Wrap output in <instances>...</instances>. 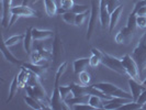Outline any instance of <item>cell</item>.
Instances as JSON below:
<instances>
[{"instance_id":"cell-14","label":"cell","mask_w":146,"mask_h":110,"mask_svg":"<svg viewBox=\"0 0 146 110\" xmlns=\"http://www.w3.org/2000/svg\"><path fill=\"white\" fill-rule=\"evenodd\" d=\"M22 66L30 69L31 72L37 74L40 77L44 76V74L46 73L47 71V64H44V65H38V64H34V63H22Z\"/></svg>"},{"instance_id":"cell-44","label":"cell","mask_w":146,"mask_h":110,"mask_svg":"<svg viewBox=\"0 0 146 110\" xmlns=\"http://www.w3.org/2000/svg\"><path fill=\"white\" fill-rule=\"evenodd\" d=\"M143 109H146V103L143 105Z\"/></svg>"},{"instance_id":"cell-24","label":"cell","mask_w":146,"mask_h":110,"mask_svg":"<svg viewBox=\"0 0 146 110\" xmlns=\"http://www.w3.org/2000/svg\"><path fill=\"white\" fill-rule=\"evenodd\" d=\"M70 88H72V93H73L74 97H79V96L86 95L87 93V86L85 85H79V84H75V83H72L70 85Z\"/></svg>"},{"instance_id":"cell-16","label":"cell","mask_w":146,"mask_h":110,"mask_svg":"<svg viewBox=\"0 0 146 110\" xmlns=\"http://www.w3.org/2000/svg\"><path fill=\"white\" fill-rule=\"evenodd\" d=\"M90 63V57H84V59H77L74 61V73L78 74L85 71L86 67L89 66Z\"/></svg>"},{"instance_id":"cell-29","label":"cell","mask_w":146,"mask_h":110,"mask_svg":"<svg viewBox=\"0 0 146 110\" xmlns=\"http://www.w3.org/2000/svg\"><path fill=\"white\" fill-rule=\"evenodd\" d=\"M58 88H59V93H60V95H62V98H63L65 101L67 100V99H69V98L74 97L73 93H72V88H70L69 85H68V86H62V85H58Z\"/></svg>"},{"instance_id":"cell-11","label":"cell","mask_w":146,"mask_h":110,"mask_svg":"<svg viewBox=\"0 0 146 110\" xmlns=\"http://www.w3.org/2000/svg\"><path fill=\"white\" fill-rule=\"evenodd\" d=\"M129 86H130L131 94H132V96H133V101H136V100L139 99V95L142 94V91L146 89V87L142 83L139 84V81L133 79V78H130V79H129Z\"/></svg>"},{"instance_id":"cell-35","label":"cell","mask_w":146,"mask_h":110,"mask_svg":"<svg viewBox=\"0 0 146 110\" xmlns=\"http://www.w3.org/2000/svg\"><path fill=\"white\" fill-rule=\"evenodd\" d=\"M70 11H73L74 13L78 15V13H84V12L89 11V8H88V6H86V5H76V3H75V6H74L73 9H72Z\"/></svg>"},{"instance_id":"cell-3","label":"cell","mask_w":146,"mask_h":110,"mask_svg":"<svg viewBox=\"0 0 146 110\" xmlns=\"http://www.w3.org/2000/svg\"><path fill=\"white\" fill-rule=\"evenodd\" d=\"M27 94L33 98H35L38 103L43 106V109H51V97H48L45 89L42 86V83L36 86H27Z\"/></svg>"},{"instance_id":"cell-21","label":"cell","mask_w":146,"mask_h":110,"mask_svg":"<svg viewBox=\"0 0 146 110\" xmlns=\"http://www.w3.org/2000/svg\"><path fill=\"white\" fill-rule=\"evenodd\" d=\"M34 39L32 37V28H29L27 30L25 34H24V39H23V46L24 50L28 54H31V47H32V41Z\"/></svg>"},{"instance_id":"cell-20","label":"cell","mask_w":146,"mask_h":110,"mask_svg":"<svg viewBox=\"0 0 146 110\" xmlns=\"http://www.w3.org/2000/svg\"><path fill=\"white\" fill-rule=\"evenodd\" d=\"M1 53L3 54L5 59H7L8 62H10V63H12V64H15V65H19V64H21V62H20V61L17 59L15 55L10 52L9 47H8L5 43L2 44V46H1Z\"/></svg>"},{"instance_id":"cell-27","label":"cell","mask_w":146,"mask_h":110,"mask_svg":"<svg viewBox=\"0 0 146 110\" xmlns=\"http://www.w3.org/2000/svg\"><path fill=\"white\" fill-rule=\"evenodd\" d=\"M23 100H24V103H27L29 107H31L32 109H35V110L43 109V106L38 103L35 98H33V97H31V96H29V95L24 96V97H23Z\"/></svg>"},{"instance_id":"cell-30","label":"cell","mask_w":146,"mask_h":110,"mask_svg":"<svg viewBox=\"0 0 146 110\" xmlns=\"http://www.w3.org/2000/svg\"><path fill=\"white\" fill-rule=\"evenodd\" d=\"M63 20L70 25H75V20H76V13H74L73 11H66L65 13H63Z\"/></svg>"},{"instance_id":"cell-43","label":"cell","mask_w":146,"mask_h":110,"mask_svg":"<svg viewBox=\"0 0 146 110\" xmlns=\"http://www.w3.org/2000/svg\"><path fill=\"white\" fill-rule=\"evenodd\" d=\"M142 84H143V85H144V86L146 87V77L144 78V79H143V81H142Z\"/></svg>"},{"instance_id":"cell-28","label":"cell","mask_w":146,"mask_h":110,"mask_svg":"<svg viewBox=\"0 0 146 110\" xmlns=\"http://www.w3.org/2000/svg\"><path fill=\"white\" fill-rule=\"evenodd\" d=\"M24 39V34H19V35H13V37H9L7 40L3 41V43L7 45L8 47H11V46H15L18 43H20L23 41Z\"/></svg>"},{"instance_id":"cell-25","label":"cell","mask_w":146,"mask_h":110,"mask_svg":"<svg viewBox=\"0 0 146 110\" xmlns=\"http://www.w3.org/2000/svg\"><path fill=\"white\" fill-rule=\"evenodd\" d=\"M30 55H31V62L34 63V64L44 65V64H47V62H48L37 50H33V52Z\"/></svg>"},{"instance_id":"cell-4","label":"cell","mask_w":146,"mask_h":110,"mask_svg":"<svg viewBox=\"0 0 146 110\" xmlns=\"http://www.w3.org/2000/svg\"><path fill=\"white\" fill-rule=\"evenodd\" d=\"M92 86L96 87L97 89H99V90H101L104 94L111 96V97H120V98H126V99L133 100L132 94L125 91L121 88L117 87L113 84H110V83H97V84H94Z\"/></svg>"},{"instance_id":"cell-34","label":"cell","mask_w":146,"mask_h":110,"mask_svg":"<svg viewBox=\"0 0 146 110\" xmlns=\"http://www.w3.org/2000/svg\"><path fill=\"white\" fill-rule=\"evenodd\" d=\"M121 108H126V109H133V110H137V109H143V105L139 103L137 101H129V103H124Z\"/></svg>"},{"instance_id":"cell-32","label":"cell","mask_w":146,"mask_h":110,"mask_svg":"<svg viewBox=\"0 0 146 110\" xmlns=\"http://www.w3.org/2000/svg\"><path fill=\"white\" fill-rule=\"evenodd\" d=\"M90 10L87 11V12H84V13H78V15H76V20H75V25L76 27H81L82 24H84V22L85 20L87 19V15H90Z\"/></svg>"},{"instance_id":"cell-15","label":"cell","mask_w":146,"mask_h":110,"mask_svg":"<svg viewBox=\"0 0 146 110\" xmlns=\"http://www.w3.org/2000/svg\"><path fill=\"white\" fill-rule=\"evenodd\" d=\"M54 35V32L51 30H40L32 28V37L34 40H38V41H44L47 40Z\"/></svg>"},{"instance_id":"cell-37","label":"cell","mask_w":146,"mask_h":110,"mask_svg":"<svg viewBox=\"0 0 146 110\" xmlns=\"http://www.w3.org/2000/svg\"><path fill=\"white\" fill-rule=\"evenodd\" d=\"M75 6L74 0H60V8L65 9L66 11H70Z\"/></svg>"},{"instance_id":"cell-40","label":"cell","mask_w":146,"mask_h":110,"mask_svg":"<svg viewBox=\"0 0 146 110\" xmlns=\"http://www.w3.org/2000/svg\"><path fill=\"white\" fill-rule=\"evenodd\" d=\"M136 101H137L139 103H142V105H144V103H146V89L142 91V94L139 95V99H137Z\"/></svg>"},{"instance_id":"cell-2","label":"cell","mask_w":146,"mask_h":110,"mask_svg":"<svg viewBox=\"0 0 146 110\" xmlns=\"http://www.w3.org/2000/svg\"><path fill=\"white\" fill-rule=\"evenodd\" d=\"M91 53H92V54H96L97 56H99V59L101 61V64L106 65L107 67H109L111 71L115 72V73H117L119 75H121V76L126 75L121 59L114 57V56H112V55H110V54H107V53L100 51V50H98V49H96V47H92V49H91Z\"/></svg>"},{"instance_id":"cell-9","label":"cell","mask_w":146,"mask_h":110,"mask_svg":"<svg viewBox=\"0 0 146 110\" xmlns=\"http://www.w3.org/2000/svg\"><path fill=\"white\" fill-rule=\"evenodd\" d=\"M63 51H64V46L62 43V39L59 37V34L56 32L55 37H54V42H53V64H56L59 59L63 56Z\"/></svg>"},{"instance_id":"cell-12","label":"cell","mask_w":146,"mask_h":110,"mask_svg":"<svg viewBox=\"0 0 146 110\" xmlns=\"http://www.w3.org/2000/svg\"><path fill=\"white\" fill-rule=\"evenodd\" d=\"M2 1V27L3 28H9L10 23V17L9 13H11V2L12 0H1Z\"/></svg>"},{"instance_id":"cell-42","label":"cell","mask_w":146,"mask_h":110,"mask_svg":"<svg viewBox=\"0 0 146 110\" xmlns=\"http://www.w3.org/2000/svg\"><path fill=\"white\" fill-rule=\"evenodd\" d=\"M139 7H146V0H139V1H137L136 5H135V7H134V9L137 10Z\"/></svg>"},{"instance_id":"cell-22","label":"cell","mask_w":146,"mask_h":110,"mask_svg":"<svg viewBox=\"0 0 146 110\" xmlns=\"http://www.w3.org/2000/svg\"><path fill=\"white\" fill-rule=\"evenodd\" d=\"M29 73L30 71L25 67H21V72L18 74V81H19V85L20 87H27L28 85V81H29Z\"/></svg>"},{"instance_id":"cell-33","label":"cell","mask_w":146,"mask_h":110,"mask_svg":"<svg viewBox=\"0 0 146 110\" xmlns=\"http://www.w3.org/2000/svg\"><path fill=\"white\" fill-rule=\"evenodd\" d=\"M66 67H67V62L62 63L57 68V72L55 75V85H59V79H60V76L64 74V72L66 71Z\"/></svg>"},{"instance_id":"cell-18","label":"cell","mask_w":146,"mask_h":110,"mask_svg":"<svg viewBox=\"0 0 146 110\" xmlns=\"http://www.w3.org/2000/svg\"><path fill=\"white\" fill-rule=\"evenodd\" d=\"M34 41H35V42L33 43L34 50H37V51L40 52L45 59H47V61H50L51 59H53V54H52V52L48 51V50L44 46L43 42H41V41H38V40H34Z\"/></svg>"},{"instance_id":"cell-36","label":"cell","mask_w":146,"mask_h":110,"mask_svg":"<svg viewBox=\"0 0 146 110\" xmlns=\"http://www.w3.org/2000/svg\"><path fill=\"white\" fill-rule=\"evenodd\" d=\"M120 6H121V3H120L119 0H108L107 7H108V11H109L110 15H111L117 7H120Z\"/></svg>"},{"instance_id":"cell-13","label":"cell","mask_w":146,"mask_h":110,"mask_svg":"<svg viewBox=\"0 0 146 110\" xmlns=\"http://www.w3.org/2000/svg\"><path fill=\"white\" fill-rule=\"evenodd\" d=\"M132 34H133V32L131 30L127 27H124L120 30L119 33L115 35V42L117 44H127L131 40Z\"/></svg>"},{"instance_id":"cell-41","label":"cell","mask_w":146,"mask_h":110,"mask_svg":"<svg viewBox=\"0 0 146 110\" xmlns=\"http://www.w3.org/2000/svg\"><path fill=\"white\" fill-rule=\"evenodd\" d=\"M133 10L136 12L137 15H144V17H146V7H139L137 10H135V9H133Z\"/></svg>"},{"instance_id":"cell-19","label":"cell","mask_w":146,"mask_h":110,"mask_svg":"<svg viewBox=\"0 0 146 110\" xmlns=\"http://www.w3.org/2000/svg\"><path fill=\"white\" fill-rule=\"evenodd\" d=\"M44 1V8H45V12L50 18H53L57 15V10L58 8L56 6L54 0H43Z\"/></svg>"},{"instance_id":"cell-8","label":"cell","mask_w":146,"mask_h":110,"mask_svg":"<svg viewBox=\"0 0 146 110\" xmlns=\"http://www.w3.org/2000/svg\"><path fill=\"white\" fill-rule=\"evenodd\" d=\"M11 15H18L19 18L23 17V18H31V17H40V13L36 10H34L33 8L28 7L25 5H21V6H15V7L11 8Z\"/></svg>"},{"instance_id":"cell-26","label":"cell","mask_w":146,"mask_h":110,"mask_svg":"<svg viewBox=\"0 0 146 110\" xmlns=\"http://www.w3.org/2000/svg\"><path fill=\"white\" fill-rule=\"evenodd\" d=\"M88 103H89L94 109H103V108H104V100H103L102 98L98 97V96L90 95V98H89Z\"/></svg>"},{"instance_id":"cell-17","label":"cell","mask_w":146,"mask_h":110,"mask_svg":"<svg viewBox=\"0 0 146 110\" xmlns=\"http://www.w3.org/2000/svg\"><path fill=\"white\" fill-rule=\"evenodd\" d=\"M122 11H123V6L121 5L120 7H117L111 15H110V23H109V32H112L113 29L115 28V25H117V21H119V19H120V15L122 13Z\"/></svg>"},{"instance_id":"cell-7","label":"cell","mask_w":146,"mask_h":110,"mask_svg":"<svg viewBox=\"0 0 146 110\" xmlns=\"http://www.w3.org/2000/svg\"><path fill=\"white\" fill-rule=\"evenodd\" d=\"M70 107L66 103V101L62 98V95L59 93L58 85L54 86V90L51 97V109L54 110H63V109H69Z\"/></svg>"},{"instance_id":"cell-23","label":"cell","mask_w":146,"mask_h":110,"mask_svg":"<svg viewBox=\"0 0 146 110\" xmlns=\"http://www.w3.org/2000/svg\"><path fill=\"white\" fill-rule=\"evenodd\" d=\"M19 87H20V85H19V81H18V75H15V77H13V79H12V83H11V85H10L9 97H8V99H7V103L11 101V100L15 98V96L18 94Z\"/></svg>"},{"instance_id":"cell-10","label":"cell","mask_w":146,"mask_h":110,"mask_svg":"<svg viewBox=\"0 0 146 110\" xmlns=\"http://www.w3.org/2000/svg\"><path fill=\"white\" fill-rule=\"evenodd\" d=\"M107 3H108V0H100V3H99V9H100L99 17H100V23L102 28L108 27L110 23V13L108 11Z\"/></svg>"},{"instance_id":"cell-1","label":"cell","mask_w":146,"mask_h":110,"mask_svg":"<svg viewBox=\"0 0 146 110\" xmlns=\"http://www.w3.org/2000/svg\"><path fill=\"white\" fill-rule=\"evenodd\" d=\"M131 55L139 66V78L142 81L146 77V31L139 40L137 45L134 47Z\"/></svg>"},{"instance_id":"cell-39","label":"cell","mask_w":146,"mask_h":110,"mask_svg":"<svg viewBox=\"0 0 146 110\" xmlns=\"http://www.w3.org/2000/svg\"><path fill=\"white\" fill-rule=\"evenodd\" d=\"M99 64H101V61H100V59H99V56H97L96 54H92V55L90 56V63H89V66L96 68L97 66H99Z\"/></svg>"},{"instance_id":"cell-31","label":"cell","mask_w":146,"mask_h":110,"mask_svg":"<svg viewBox=\"0 0 146 110\" xmlns=\"http://www.w3.org/2000/svg\"><path fill=\"white\" fill-rule=\"evenodd\" d=\"M78 75H79V81H80L81 85L88 86V85L90 84V79H91V77H90V74L88 73L86 69H85V71H82V72H80Z\"/></svg>"},{"instance_id":"cell-5","label":"cell","mask_w":146,"mask_h":110,"mask_svg":"<svg viewBox=\"0 0 146 110\" xmlns=\"http://www.w3.org/2000/svg\"><path fill=\"white\" fill-rule=\"evenodd\" d=\"M122 64L125 69V73L126 75H129L131 78L133 79H136V81H141L139 78V66L136 64L135 59L132 57L131 54H126L124 55L122 59Z\"/></svg>"},{"instance_id":"cell-6","label":"cell","mask_w":146,"mask_h":110,"mask_svg":"<svg viewBox=\"0 0 146 110\" xmlns=\"http://www.w3.org/2000/svg\"><path fill=\"white\" fill-rule=\"evenodd\" d=\"M99 13H100L99 6L97 5L96 0H91V12H90V19H89V23H88L87 35H86V39H87L88 41L92 37V33H94V31L96 29L98 20H100Z\"/></svg>"},{"instance_id":"cell-38","label":"cell","mask_w":146,"mask_h":110,"mask_svg":"<svg viewBox=\"0 0 146 110\" xmlns=\"http://www.w3.org/2000/svg\"><path fill=\"white\" fill-rule=\"evenodd\" d=\"M136 25L141 29H146V17L136 15Z\"/></svg>"}]
</instances>
